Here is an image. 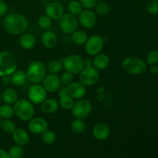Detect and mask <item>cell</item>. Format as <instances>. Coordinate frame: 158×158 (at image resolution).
Instances as JSON below:
<instances>
[{"instance_id": "cell-1", "label": "cell", "mask_w": 158, "mask_h": 158, "mask_svg": "<svg viewBox=\"0 0 158 158\" xmlns=\"http://www.w3.org/2000/svg\"><path fill=\"white\" fill-rule=\"evenodd\" d=\"M2 26L8 33L19 35L24 33L28 29L29 23L25 15L16 12H12L5 16Z\"/></svg>"}, {"instance_id": "cell-2", "label": "cell", "mask_w": 158, "mask_h": 158, "mask_svg": "<svg viewBox=\"0 0 158 158\" xmlns=\"http://www.w3.org/2000/svg\"><path fill=\"white\" fill-rule=\"evenodd\" d=\"M46 66L40 60H33L27 66L26 74L27 80L32 84L42 83L46 75Z\"/></svg>"}, {"instance_id": "cell-3", "label": "cell", "mask_w": 158, "mask_h": 158, "mask_svg": "<svg viewBox=\"0 0 158 158\" xmlns=\"http://www.w3.org/2000/svg\"><path fill=\"white\" fill-rule=\"evenodd\" d=\"M122 68L125 73L130 75H141L148 69V64L141 58L128 56L122 62Z\"/></svg>"}, {"instance_id": "cell-4", "label": "cell", "mask_w": 158, "mask_h": 158, "mask_svg": "<svg viewBox=\"0 0 158 158\" xmlns=\"http://www.w3.org/2000/svg\"><path fill=\"white\" fill-rule=\"evenodd\" d=\"M14 114L23 121H29L35 116L33 103L26 99H18L13 104Z\"/></svg>"}, {"instance_id": "cell-5", "label": "cell", "mask_w": 158, "mask_h": 158, "mask_svg": "<svg viewBox=\"0 0 158 158\" xmlns=\"http://www.w3.org/2000/svg\"><path fill=\"white\" fill-rule=\"evenodd\" d=\"M17 69V60L10 51L0 52V77L10 76Z\"/></svg>"}, {"instance_id": "cell-6", "label": "cell", "mask_w": 158, "mask_h": 158, "mask_svg": "<svg viewBox=\"0 0 158 158\" xmlns=\"http://www.w3.org/2000/svg\"><path fill=\"white\" fill-rule=\"evenodd\" d=\"M63 67L66 72L73 75L79 74L84 68L83 59L77 54H70L61 60Z\"/></svg>"}, {"instance_id": "cell-7", "label": "cell", "mask_w": 158, "mask_h": 158, "mask_svg": "<svg viewBox=\"0 0 158 158\" xmlns=\"http://www.w3.org/2000/svg\"><path fill=\"white\" fill-rule=\"evenodd\" d=\"M93 106L89 100L80 99L74 103L72 110V114L76 119L85 120L90 115Z\"/></svg>"}, {"instance_id": "cell-8", "label": "cell", "mask_w": 158, "mask_h": 158, "mask_svg": "<svg viewBox=\"0 0 158 158\" xmlns=\"http://www.w3.org/2000/svg\"><path fill=\"white\" fill-rule=\"evenodd\" d=\"M100 80L99 71L94 66L84 67L79 73V81L85 86H93Z\"/></svg>"}, {"instance_id": "cell-9", "label": "cell", "mask_w": 158, "mask_h": 158, "mask_svg": "<svg viewBox=\"0 0 158 158\" xmlns=\"http://www.w3.org/2000/svg\"><path fill=\"white\" fill-rule=\"evenodd\" d=\"M79 20L76 15L71 13H64L59 19V26L62 32L66 34H72L78 29Z\"/></svg>"}, {"instance_id": "cell-10", "label": "cell", "mask_w": 158, "mask_h": 158, "mask_svg": "<svg viewBox=\"0 0 158 158\" xmlns=\"http://www.w3.org/2000/svg\"><path fill=\"white\" fill-rule=\"evenodd\" d=\"M104 46V40L99 35H93L89 37L85 43V51L91 56L97 55Z\"/></svg>"}, {"instance_id": "cell-11", "label": "cell", "mask_w": 158, "mask_h": 158, "mask_svg": "<svg viewBox=\"0 0 158 158\" xmlns=\"http://www.w3.org/2000/svg\"><path fill=\"white\" fill-rule=\"evenodd\" d=\"M28 98L33 104H41L47 97V92L43 85L32 84L28 90Z\"/></svg>"}, {"instance_id": "cell-12", "label": "cell", "mask_w": 158, "mask_h": 158, "mask_svg": "<svg viewBox=\"0 0 158 158\" xmlns=\"http://www.w3.org/2000/svg\"><path fill=\"white\" fill-rule=\"evenodd\" d=\"M79 23L83 28L90 29L95 26L97 18L96 12L91 9H83V12L79 15Z\"/></svg>"}, {"instance_id": "cell-13", "label": "cell", "mask_w": 158, "mask_h": 158, "mask_svg": "<svg viewBox=\"0 0 158 158\" xmlns=\"http://www.w3.org/2000/svg\"><path fill=\"white\" fill-rule=\"evenodd\" d=\"M49 123L47 120L41 117H33L28 123V129L34 134H42L48 130Z\"/></svg>"}, {"instance_id": "cell-14", "label": "cell", "mask_w": 158, "mask_h": 158, "mask_svg": "<svg viewBox=\"0 0 158 158\" xmlns=\"http://www.w3.org/2000/svg\"><path fill=\"white\" fill-rule=\"evenodd\" d=\"M45 13L52 20H59L64 14V8L59 2H51L45 7Z\"/></svg>"}, {"instance_id": "cell-15", "label": "cell", "mask_w": 158, "mask_h": 158, "mask_svg": "<svg viewBox=\"0 0 158 158\" xmlns=\"http://www.w3.org/2000/svg\"><path fill=\"white\" fill-rule=\"evenodd\" d=\"M42 83L47 93H55L56 91H58L61 86L60 77H58L57 74H46Z\"/></svg>"}, {"instance_id": "cell-16", "label": "cell", "mask_w": 158, "mask_h": 158, "mask_svg": "<svg viewBox=\"0 0 158 158\" xmlns=\"http://www.w3.org/2000/svg\"><path fill=\"white\" fill-rule=\"evenodd\" d=\"M68 94L73 99L80 100L83 99L86 94V88L83 84L79 82H72L66 86Z\"/></svg>"}, {"instance_id": "cell-17", "label": "cell", "mask_w": 158, "mask_h": 158, "mask_svg": "<svg viewBox=\"0 0 158 158\" xmlns=\"http://www.w3.org/2000/svg\"><path fill=\"white\" fill-rule=\"evenodd\" d=\"M93 135L94 138L100 141H103L109 138L110 129L106 123H98L93 128Z\"/></svg>"}, {"instance_id": "cell-18", "label": "cell", "mask_w": 158, "mask_h": 158, "mask_svg": "<svg viewBox=\"0 0 158 158\" xmlns=\"http://www.w3.org/2000/svg\"><path fill=\"white\" fill-rule=\"evenodd\" d=\"M58 96V102L60 107L63 108V110H66L72 109L75 102H74V99L68 94L67 90H66V87L61 88V89L59 90Z\"/></svg>"}, {"instance_id": "cell-19", "label": "cell", "mask_w": 158, "mask_h": 158, "mask_svg": "<svg viewBox=\"0 0 158 158\" xmlns=\"http://www.w3.org/2000/svg\"><path fill=\"white\" fill-rule=\"evenodd\" d=\"M41 42L44 47L52 49L58 44V37L52 31H46L42 35Z\"/></svg>"}, {"instance_id": "cell-20", "label": "cell", "mask_w": 158, "mask_h": 158, "mask_svg": "<svg viewBox=\"0 0 158 158\" xmlns=\"http://www.w3.org/2000/svg\"><path fill=\"white\" fill-rule=\"evenodd\" d=\"M12 139L15 144L19 146H26L29 142V135L23 128H16L12 133Z\"/></svg>"}, {"instance_id": "cell-21", "label": "cell", "mask_w": 158, "mask_h": 158, "mask_svg": "<svg viewBox=\"0 0 158 158\" xmlns=\"http://www.w3.org/2000/svg\"><path fill=\"white\" fill-rule=\"evenodd\" d=\"M59 107H60L59 102L54 98H46L40 104L41 110L45 114H52L56 113L59 110Z\"/></svg>"}, {"instance_id": "cell-22", "label": "cell", "mask_w": 158, "mask_h": 158, "mask_svg": "<svg viewBox=\"0 0 158 158\" xmlns=\"http://www.w3.org/2000/svg\"><path fill=\"white\" fill-rule=\"evenodd\" d=\"M110 64V57L105 53H99L94 56L93 60V66L97 70L106 69Z\"/></svg>"}, {"instance_id": "cell-23", "label": "cell", "mask_w": 158, "mask_h": 158, "mask_svg": "<svg viewBox=\"0 0 158 158\" xmlns=\"http://www.w3.org/2000/svg\"><path fill=\"white\" fill-rule=\"evenodd\" d=\"M19 42L20 46L26 50L32 49L36 44V40H35V36L30 33L22 34Z\"/></svg>"}, {"instance_id": "cell-24", "label": "cell", "mask_w": 158, "mask_h": 158, "mask_svg": "<svg viewBox=\"0 0 158 158\" xmlns=\"http://www.w3.org/2000/svg\"><path fill=\"white\" fill-rule=\"evenodd\" d=\"M18 100V94L12 88H6L2 93V100L4 103L13 105Z\"/></svg>"}, {"instance_id": "cell-25", "label": "cell", "mask_w": 158, "mask_h": 158, "mask_svg": "<svg viewBox=\"0 0 158 158\" xmlns=\"http://www.w3.org/2000/svg\"><path fill=\"white\" fill-rule=\"evenodd\" d=\"M11 83L15 86H21L27 81L26 72L21 69H16L10 75Z\"/></svg>"}, {"instance_id": "cell-26", "label": "cell", "mask_w": 158, "mask_h": 158, "mask_svg": "<svg viewBox=\"0 0 158 158\" xmlns=\"http://www.w3.org/2000/svg\"><path fill=\"white\" fill-rule=\"evenodd\" d=\"M73 43L77 46H83L85 45L86 42L88 40V35L84 30H80V29H77L75 32H73L71 35Z\"/></svg>"}, {"instance_id": "cell-27", "label": "cell", "mask_w": 158, "mask_h": 158, "mask_svg": "<svg viewBox=\"0 0 158 158\" xmlns=\"http://www.w3.org/2000/svg\"><path fill=\"white\" fill-rule=\"evenodd\" d=\"M14 115L13 106L10 104L4 103L0 105V117L3 120L11 119Z\"/></svg>"}, {"instance_id": "cell-28", "label": "cell", "mask_w": 158, "mask_h": 158, "mask_svg": "<svg viewBox=\"0 0 158 158\" xmlns=\"http://www.w3.org/2000/svg\"><path fill=\"white\" fill-rule=\"evenodd\" d=\"M46 69L49 71V73L52 74H58L62 71L63 69V63H62L61 60H59L55 59V60H52L49 62V63L46 66Z\"/></svg>"}, {"instance_id": "cell-29", "label": "cell", "mask_w": 158, "mask_h": 158, "mask_svg": "<svg viewBox=\"0 0 158 158\" xmlns=\"http://www.w3.org/2000/svg\"><path fill=\"white\" fill-rule=\"evenodd\" d=\"M68 10L69 13L77 16L83 12V7L79 0H71L68 3Z\"/></svg>"}, {"instance_id": "cell-30", "label": "cell", "mask_w": 158, "mask_h": 158, "mask_svg": "<svg viewBox=\"0 0 158 158\" xmlns=\"http://www.w3.org/2000/svg\"><path fill=\"white\" fill-rule=\"evenodd\" d=\"M85 128H86V125L83 122V120L75 118V120H73L70 123V129L74 134H82L85 131Z\"/></svg>"}, {"instance_id": "cell-31", "label": "cell", "mask_w": 158, "mask_h": 158, "mask_svg": "<svg viewBox=\"0 0 158 158\" xmlns=\"http://www.w3.org/2000/svg\"><path fill=\"white\" fill-rule=\"evenodd\" d=\"M16 125H15V122L11 120L10 119L9 120H3L2 121L1 124V129L4 131L6 134H12V133L15 131V130L16 129Z\"/></svg>"}, {"instance_id": "cell-32", "label": "cell", "mask_w": 158, "mask_h": 158, "mask_svg": "<svg viewBox=\"0 0 158 158\" xmlns=\"http://www.w3.org/2000/svg\"><path fill=\"white\" fill-rule=\"evenodd\" d=\"M96 13L100 15H106L109 13L110 7L107 3L105 2H99L94 7Z\"/></svg>"}, {"instance_id": "cell-33", "label": "cell", "mask_w": 158, "mask_h": 158, "mask_svg": "<svg viewBox=\"0 0 158 158\" xmlns=\"http://www.w3.org/2000/svg\"><path fill=\"white\" fill-rule=\"evenodd\" d=\"M23 148L19 145H14L12 146L8 151V154H9L10 158H22L23 156Z\"/></svg>"}, {"instance_id": "cell-34", "label": "cell", "mask_w": 158, "mask_h": 158, "mask_svg": "<svg viewBox=\"0 0 158 158\" xmlns=\"http://www.w3.org/2000/svg\"><path fill=\"white\" fill-rule=\"evenodd\" d=\"M56 134L53 131L46 130L42 134V140L46 144H52L56 141Z\"/></svg>"}, {"instance_id": "cell-35", "label": "cell", "mask_w": 158, "mask_h": 158, "mask_svg": "<svg viewBox=\"0 0 158 158\" xmlns=\"http://www.w3.org/2000/svg\"><path fill=\"white\" fill-rule=\"evenodd\" d=\"M37 23L42 29H47L52 25V19L46 15H43L39 17Z\"/></svg>"}, {"instance_id": "cell-36", "label": "cell", "mask_w": 158, "mask_h": 158, "mask_svg": "<svg viewBox=\"0 0 158 158\" xmlns=\"http://www.w3.org/2000/svg\"><path fill=\"white\" fill-rule=\"evenodd\" d=\"M146 63L150 65H157L158 63V50L152 49L147 55Z\"/></svg>"}, {"instance_id": "cell-37", "label": "cell", "mask_w": 158, "mask_h": 158, "mask_svg": "<svg viewBox=\"0 0 158 158\" xmlns=\"http://www.w3.org/2000/svg\"><path fill=\"white\" fill-rule=\"evenodd\" d=\"M60 82H61V84H63L64 86H67L69 85V83H71L72 82H73L74 80V77H73V74L70 73L69 72H65L61 74L60 77Z\"/></svg>"}, {"instance_id": "cell-38", "label": "cell", "mask_w": 158, "mask_h": 158, "mask_svg": "<svg viewBox=\"0 0 158 158\" xmlns=\"http://www.w3.org/2000/svg\"><path fill=\"white\" fill-rule=\"evenodd\" d=\"M146 9L151 15H157L158 14V2L155 0H150L147 3Z\"/></svg>"}, {"instance_id": "cell-39", "label": "cell", "mask_w": 158, "mask_h": 158, "mask_svg": "<svg viewBox=\"0 0 158 158\" xmlns=\"http://www.w3.org/2000/svg\"><path fill=\"white\" fill-rule=\"evenodd\" d=\"M83 8L86 9H92L95 7L98 0H79Z\"/></svg>"}, {"instance_id": "cell-40", "label": "cell", "mask_w": 158, "mask_h": 158, "mask_svg": "<svg viewBox=\"0 0 158 158\" xmlns=\"http://www.w3.org/2000/svg\"><path fill=\"white\" fill-rule=\"evenodd\" d=\"M9 11V7L6 2L0 0V17L6 16Z\"/></svg>"}, {"instance_id": "cell-41", "label": "cell", "mask_w": 158, "mask_h": 158, "mask_svg": "<svg viewBox=\"0 0 158 158\" xmlns=\"http://www.w3.org/2000/svg\"><path fill=\"white\" fill-rule=\"evenodd\" d=\"M150 73L153 75L158 74V66L157 65H151V66H150Z\"/></svg>"}, {"instance_id": "cell-42", "label": "cell", "mask_w": 158, "mask_h": 158, "mask_svg": "<svg viewBox=\"0 0 158 158\" xmlns=\"http://www.w3.org/2000/svg\"><path fill=\"white\" fill-rule=\"evenodd\" d=\"M83 63H84V67H90L93 66V60L91 59H85L83 60Z\"/></svg>"}, {"instance_id": "cell-43", "label": "cell", "mask_w": 158, "mask_h": 158, "mask_svg": "<svg viewBox=\"0 0 158 158\" xmlns=\"http://www.w3.org/2000/svg\"><path fill=\"white\" fill-rule=\"evenodd\" d=\"M2 82L5 85L9 84V83H11L10 76H4V77H2Z\"/></svg>"}, {"instance_id": "cell-44", "label": "cell", "mask_w": 158, "mask_h": 158, "mask_svg": "<svg viewBox=\"0 0 158 158\" xmlns=\"http://www.w3.org/2000/svg\"><path fill=\"white\" fill-rule=\"evenodd\" d=\"M0 158H10L7 151L3 149H0Z\"/></svg>"}, {"instance_id": "cell-45", "label": "cell", "mask_w": 158, "mask_h": 158, "mask_svg": "<svg viewBox=\"0 0 158 158\" xmlns=\"http://www.w3.org/2000/svg\"><path fill=\"white\" fill-rule=\"evenodd\" d=\"M2 101V93L0 92V105H1Z\"/></svg>"}, {"instance_id": "cell-46", "label": "cell", "mask_w": 158, "mask_h": 158, "mask_svg": "<svg viewBox=\"0 0 158 158\" xmlns=\"http://www.w3.org/2000/svg\"><path fill=\"white\" fill-rule=\"evenodd\" d=\"M2 118H1V117H0V128H1V124H2Z\"/></svg>"}, {"instance_id": "cell-47", "label": "cell", "mask_w": 158, "mask_h": 158, "mask_svg": "<svg viewBox=\"0 0 158 158\" xmlns=\"http://www.w3.org/2000/svg\"><path fill=\"white\" fill-rule=\"evenodd\" d=\"M52 2H59V0H51Z\"/></svg>"}, {"instance_id": "cell-48", "label": "cell", "mask_w": 158, "mask_h": 158, "mask_svg": "<svg viewBox=\"0 0 158 158\" xmlns=\"http://www.w3.org/2000/svg\"><path fill=\"white\" fill-rule=\"evenodd\" d=\"M2 25V21H1V19H0V26H1Z\"/></svg>"}, {"instance_id": "cell-49", "label": "cell", "mask_w": 158, "mask_h": 158, "mask_svg": "<svg viewBox=\"0 0 158 158\" xmlns=\"http://www.w3.org/2000/svg\"><path fill=\"white\" fill-rule=\"evenodd\" d=\"M155 1H156V2H158V0H155Z\"/></svg>"}, {"instance_id": "cell-50", "label": "cell", "mask_w": 158, "mask_h": 158, "mask_svg": "<svg viewBox=\"0 0 158 158\" xmlns=\"http://www.w3.org/2000/svg\"></svg>"}, {"instance_id": "cell-51", "label": "cell", "mask_w": 158, "mask_h": 158, "mask_svg": "<svg viewBox=\"0 0 158 158\" xmlns=\"http://www.w3.org/2000/svg\"><path fill=\"white\" fill-rule=\"evenodd\" d=\"M157 75H158V74H157Z\"/></svg>"}]
</instances>
